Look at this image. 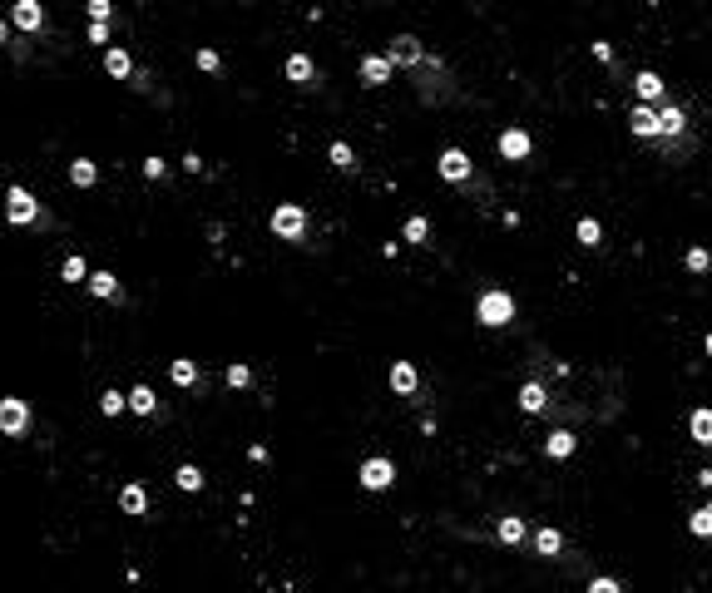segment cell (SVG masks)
<instances>
[{"mask_svg": "<svg viewBox=\"0 0 712 593\" xmlns=\"http://www.w3.org/2000/svg\"><path fill=\"white\" fill-rule=\"evenodd\" d=\"M436 174H441V184L460 188V193H480V198H490V184L480 178L475 158H470L465 148H441V154H436Z\"/></svg>", "mask_w": 712, "mask_h": 593, "instance_id": "6da1fadb", "label": "cell"}, {"mask_svg": "<svg viewBox=\"0 0 712 593\" xmlns=\"http://www.w3.org/2000/svg\"><path fill=\"white\" fill-rule=\"evenodd\" d=\"M60 278H65L70 287H80V282H85V287H89V278H94V272H89V262H85V258H80V252H75V258H65V262H60Z\"/></svg>", "mask_w": 712, "mask_h": 593, "instance_id": "f1b7e54d", "label": "cell"}, {"mask_svg": "<svg viewBox=\"0 0 712 593\" xmlns=\"http://www.w3.org/2000/svg\"><path fill=\"white\" fill-rule=\"evenodd\" d=\"M327 158H332V168H342V174H356V168H361V158H356V148L347 139H332L327 144Z\"/></svg>", "mask_w": 712, "mask_h": 593, "instance_id": "cb8c5ba5", "label": "cell"}, {"mask_svg": "<svg viewBox=\"0 0 712 593\" xmlns=\"http://www.w3.org/2000/svg\"><path fill=\"white\" fill-rule=\"evenodd\" d=\"M104 70H109L114 80H139V65H134V55H129L124 45L104 50Z\"/></svg>", "mask_w": 712, "mask_h": 593, "instance_id": "44dd1931", "label": "cell"}, {"mask_svg": "<svg viewBox=\"0 0 712 593\" xmlns=\"http://www.w3.org/2000/svg\"><path fill=\"white\" fill-rule=\"evenodd\" d=\"M633 104H653V109H663L668 104V84L658 70H638L633 74Z\"/></svg>", "mask_w": 712, "mask_h": 593, "instance_id": "7c38bea8", "label": "cell"}, {"mask_svg": "<svg viewBox=\"0 0 712 593\" xmlns=\"http://www.w3.org/2000/svg\"><path fill=\"white\" fill-rule=\"evenodd\" d=\"M30 420H35V416H30V406H25L20 396H5V400H0V436L25 440V436H30Z\"/></svg>", "mask_w": 712, "mask_h": 593, "instance_id": "9c48e42d", "label": "cell"}, {"mask_svg": "<svg viewBox=\"0 0 712 593\" xmlns=\"http://www.w3.org/2000/svg\"><path fill=\"white\" fill-rule=\"evenodd\" d=\"M89 292L99 296V302H124V287H119V278H114V272H94Z\"/></svg>", "mask_w": 712, "mask_h": 593, "instance_id": "484cf974", "label": "cell"}, {"mask_svg": "<svg viewBox=\"0 0 712 593\" xmlns=\"http://www.w3.org/2000/svg\"><path fill=\"white\" fill-rule=\"evenodd\" d=\"M495 148H500V158H505V164H529V158H534V134L525 129V124H510V129H500Z\"/></svg>", "mask_w": 712, "mask_h": 593, "instance_id": "52a82bcc", "label": "cell"}, {"mask_svg": "<svg viewBox=\"0 0 712 593\" xmlns=\"http://www.w3.org/2000/svg\"><path fill=\"white\" fill-rule=\"evenodd\" d=\"M356 80H361L366 89H381V84L396 80V65L386 60V50H381V55H361V60H356Z\"/></svg>", "mask_w": 712, "mask_h": 593, "instance_id": "4fadbf2b", "label": "cell"}, {"mask_svg": "<svg viewBox=\"0 0 712 593\" xmlns=\"http://www.w3.org/2000/svg\"><path fill=\"white\" fill-rule=\"evenodd\" d=\"M628 134H633V139H643L648 148L663 139V119H658L653 104H633V109H628Z\"/></svg>", "mask_w": 712, "mask_h": 593, "instance_id": "8fae6325", "label": "cell"}, {"mask_svg": "<svg viewBox=\"0 0 712 593\" xmlns=\"http://www.w3.org/2000/svg\"><path fill=\"white\" fill-rule=\"evenodd\" d=\"M574 450H579V436H574L569 426H559V430H549V436H544V455H549V460H569Z\"/></svg>", "mask_w": 712, "mask_h": 593, "instance_id": "d6986e66", "label": "cell"}, {"mask_svg": "<svg viewBox=\"0 0 712 593\" xmlns=\"http://www.w3.org/2000/svg\"><path fill=\"white\" fill-rule=\"evenodd\" d=\"M119 510H124V514H134V519H144V514H149V490H144L139 480L119 485Z\"/></svg>", "mask_w": 712, "mask_h": 593, "instance_id": "ffe728a7", "label": "cell"}, {"mask_svg": "<svg viewBox=\"0 0 712 593\" xmlns=\"http://www.w3.org/2000/svg\"><path fill=\"white\" fill-rule=\"evenodd\" d=\"M549 400H554V396H549V386H544V381H534V376L515 391V406L525 410V416H544V410H549Z\"/></svg>", "mask_w": 712, "mask_h": 593, "instance_id": "2e32d148", "label": "cell"}, {"mask_svg": "<svg viewBox=\"0 0 712 593\" xmlns=\"http://www.w3.org/2000/svg\"><path fill=\"white\" fill-rule=\"evenodd\" d=\"M10 25L25 30V35H45V30H50V15H45V5H35V0H15V10H10Z\"/></svg>", "mask_w": 712, "mask_h": 593, "instance_id": "5bb4252c", "label": "cell"}, {"mask_svg": "<svg viewBox=\"0 0 712 593\" xmlns=\"http://www.w3.org/2000/svg\"><path fill=\"white\" fill-rule=\"evenodd\" d=\"M520 316V302H515V292H505V287H485L475 296V322L480 326H490V332H500V326H510Z\"/></svg>", "mask_w": 712, "mask_h": 593, "instance_id": "7a4b0ae2", "label": "cell"}, {"mask_svg": "<svg viewBox=\"0 0 712 593\" xmlns=\"http://www.w3.org/2000/svg\"><path fill=\"white\" fill-rule=\"evenodd\" d=\"M401 238L411 242V248H426V242H431V218L411 213V218H406V228H401Z\"/></svg>", "mask_w": 712, "mask_h": 593, "instance_id": "4316f807", "label": "cell"}, {"mask_svg": "<svg viewBox=\"0 0 712 593\" xmlns=\"http://www.w3.org/2000/svg\"><path fill=\"white\" fill-rule=\"evenodd\" d=\"M173 485H178V490H188V494H193V490H203V485H208V475L198 470L193 460H183V465L173 470Z\"/></svg>", "mask_w": 712, "mask_h": 593, "instance_id": "83f0119b", "label": "cell"}, {"mask_svg": "<svg viewBox=\"0 0 712 593\" xmlns=\"http://www.w3.org/2000/svg\"><path fill=\"white\" fill-rule=\"evenodd\" d=\"M70 184H75V188H94V184H99V164H94V158H75V164H70Z\"/></svg>", "mask_w": 712, "mask_h": 593, "instance_id": "4dcf8cb0", "label": "cell"}, {"mask_svg": "<svg viewBox=\"0 0 712 593\" xmlns=\"http://www.w3.org/2000/svg\"><path fill=\"white\" fill-rule=\"evenodd\" d=\"M698 485H703V490H712V465H707V470H698Z\"/></svg>", "mask_w": 712, "mask_h": 593, "instance_id": "60d3db41", "label": "cell"}, {"mask_svg": "<svg viewBox=\"0 0 712 593\" xmlns=\"http://www.w3.org/2000/svg\"><path fill=\"white\" fill-rule=\"evenodd\" d=\"M574 238H579V248L599 252L604 248V222L599 218H579V222H574Z\"/></svg>", "mask_w": 712, "mask_h": 593, "instance_id": "d4e9b609", "label": "cell"}, {"mask_svg": "<svg viewBox=\"0 0 712 593\" xmlns=\"http://www.w3.org/2000/svg\"><path fill=\"white\" fill-rule=\"evenodd\" d=\"M594 60H599V65H614L619 55H614V45H609V40H594Z\"/></svg>", "mask_w": 712, "mask_h": 593, "instance_id": "ab89813d", "label": "cell"}, {"mask_svg": "<svg viewBox=\"0 0 712 593\" xmlns=\"http://www.w3.org/2000/svg\"><path fill=\"white\" fill-rule=\"evenodd\" d=\"M144 178L164 184V178H169V158H144Z\"/></svg>", "mask_w": 712, "mask_h": 593, "instance_id": "8d00e7d4", "label": "cell"}, {"mask_svg": "<svg viewBox=\"0 0 712 593\" xmlns=\"http://www.w3.org/2000/svg\"><path fill=\"white\" fill-rule=\"evenodd\" d=\"M129 410V391H99V416H124Z\"/></svg>", "mask_w": 712, "mask_h": 593, "instance_id": "d6a6232c", "label": "cell"}, {"mask_svg": "<svg viewBox=\"0 0 712 593\" xmlns=\"http://www.w3.org/2000/svg\"><path fill=\"white\" fill-rule=\"evenodd\" d=\"M584 593H628V588H623L614 574H594V579H589V588H584Z\"/></svg>", "mask_w": 712, "mask_h": 593, "instance_id": "e575fe53", "label": "cell"}, {"mask_svg": "<svg viewBox=\"0 0 712 593\" xmlns=\"http://www.w3.org/2000/svg\"><path fill=\"white\" fill-rule=\"evenodd\" d=\"M5 218L15 222V228H55V218H50V208L40 203L35 193H30V188H10L5 193Z\"/></svg>", "mask_w": 712, "mask_h": 593, "instance_id": "277c9868", "label": "cell"}, {"mask_svg": "<svg viewBox=\"0 0 712 593\" xmlns=\"http://www.w3.org/2000/svg\"><path fill=\"white\" fill-rule=\"evenodd\" d=\"M109 15H114L109 0H89V20H94V25H109Z\"/></svg>", "mask_w": 712, "mask_h": 593, "instance_id": "74e56055", "label": "cell"}, {"mask_svg": "<svg viewBox=\"0 0 712 593\" xmlns=\"http://www.w3.org/2000/svg\"><path fill=\"white\" fill-rule=\"evenodd\" d=\"M703 352H707V356H712V332H707V336H703Z\"/></svg>", "mask_w": 712, "mask_h": 593, "instance_id": "b9f144b4", "label": "cell"}, {"mask_svg": "<svg viewBox=\"0 0 712 593\" xmlns=\"http://www.w3.org/2000/svg\"><path fill=\"white\" fill-rule=\"evenodd\" d=\"M85 40H89V45H99V50H114V45H109V25H89Z\"/></svg>", "mask_w": 712, "mask_h": 593, "instance_id": "f35d334b", "label": "cell"}, {"mask_svg": "<svg viewBox=\"0 0 712 593\" xmlns=\"http://www.w3.org/2000/svg\"><path fill=\"white\" fill-rule=\"evenodd\" d=\"M223 381H228V391H253L258 376H253V366H248V362H233V366L223 371Z\"/></svg>", "mask_w": 712, "mask_h": 593, "instance_id": "1f68e13d", "label": "cell"}, {"mask_svg": "<svg viewBox=\"0 0 712 593\" xmlns=\"http://www.w3.org/2000/svg\"><path fill=\"white\" fill-rule=\"evenodd\" d=\"M129 410H134V416H144V420H154V416H159V391H154V386H134L129 391Z\"/></svg>", "mask_w": 712, "mask_h": 593, "instance_id": "603a6c76", "label": "cell"}, {"mask_svg": "<svg viewBox=\"0 0 712 593\" xmlns=\"http://www.w3.org/2000/svg\"><path fill=\"white\" fill-rule=\"evenodd\" d=\"M193 65L203 70V74H218V70H223V60H218V50H198V55H193Z\"/></svg>", "mask_w": 712, "mask_h": 593, "instance_id": "d590c367", "label": "cell"}, {"mask_svg": "<svg viewBox=\"0 0 712 593\" xmlns=\"http://www.w3.org/2000/svg\"><path fill=\"white\" fill-rule=\"evenodd\" d=\"M529 554H534V559H569V539H564V529H554V524H534V534H529Z\"/></svg>", "mask_w": 712, "mask_h": 593, "instance_id": "30bf717a", "label": "cell"}, {"mask_svg": "<svg viewBox=\"0 0 712 593\" xmlns=\"http://www.w3.org/2000/svg\"><path fill=\"white\" fill-rule=\"evenodd\" d=\"M282 80L297 84V89H312V84H322V70L312 65L307 55H287V65H282Z\"/></svg>", "mask_w": 712, "mask_h": 593, "instance_id": "e0dca14e", "label": "cell"}, {"mask_svg": "<svg viewBox=\"0 0 712 593\" xmlns=\"http://www.w3.org/2000/svg\"><path fill=\"white\" fill-rule=\"evenodd\" d=\"M529 534H534V524L525 514H500L495 519V544L500 549H515L520 554V549H529Z\"/></svg>", "mask_w": 712, "mask_h": 593, "instance_id": "ba28073f", "label": "cell"}, {"mask_svg": "<svg viewBox=\"0 0 712 593\" xmlns=\"http://www.w3.org/2000/svg\"><path fill=\"white\" fill-rule=\"evenodd\" d=\"M688 534L712 539V504H693V510H688Z\"/></svg>", "mask_w": 712, "mask_h": 593, "instance_id": "f546056e", "label": "cell"}, {"mask_svg": "<svg viewBox=\"0 0 712 593\" xmlns=\"http://www.w3.org/2000/svg\"><path fill=\"white\" fill-rule=\"evenodd\" d=\"M267 228H272V238L292 242V248L312 242V213L302 203H277L272 208V218H267Z\"/></svg>", "mask_w": 712, "mask_h": 593, "instance_id": "3957f363", "label": "cell"}, {"mask_svg": "<svg viewBox=\"0 0 712 593\" xmlns=\"http://www.w3.org/2000/svg\"><path fill=\"white\" fill-rule=\"evenodd\" d=\"M169 381L173 386H183V391H203V366H198L193 356H178V362L169 366Z\"/></svg>", "mask_w": 712, "mask_h": 593, "instance_id": "ac0fdd59", "label": "cell"}, {"mask_svg": "<svg viewBox=\"0 0 712 593\" xmlns=\"http://www.w3.org/2000/svg\"><path fill=\"white\" fill-rule=\"evenodd\" d=\"M386 60H391L396 70H411V74H421L431 65V55H426V45L416 35H396L391 45H386Z\"/></svg>", "mask_w": 712, "mask_h": 593, "instance_id": "8992f818", "label": "cell"}, {"mask_svg": "<svg viewBox=\"0 0 712 593\" xmlns=\"http://www.w3.org/2000/svg\"><path fill=\"white\" fill-rule=\"evenodd\" d=\"M688 436H693V445L712 450V406H698L693 416H688Z\"/></svg>", "mask_w": 712, "mask_h": 593, "instance_id": "7402d4cb", "label": "cell"}, {"mask_svg": "<svg viewBox=\"0 0 712 593\" xmlns=\"http://www.w3.org/2000/svg\"><path fill=\"white\" fill-rule=\"evenodd\" d=\"M683 268L693 272V278H703V272H712V252L707 248H688L683 252Z\"/></svg>", "mask_w": 712, "mask_h": 593, "instance_id": "836d02e7", "label": "cell"}, {"mask_svg": "<svg viewBox=\"0 0 712 593\" xmlns=\"http://www.w3.org/2000/svg\"><path fill=\"white\" fill-rule=\"evenodd\" d=\"M386 381H391V391H396V396H406V400H421V371H416L411 362H391V371H386Z\"/></svg>", "mask_w": 712, "mask_h": 593, "instance_id": "9a60e30c", "label": "cell"}, {"mask_svg": "<svg viewBox=\"0 0 712 593\" xmlns=\"http://www.w3.org/2000/svg\"><path fill=\"white\" fill-rule=\"evenodd\" d=\"M356 480H361V490H371V494L391 490L396 485V460L391 455H366V460L356 465Z\"/></svg>", "mask_w": 712, "mask_h": 593, "instance_id": "5b68a950", "label": "cell"}]
</instances>
